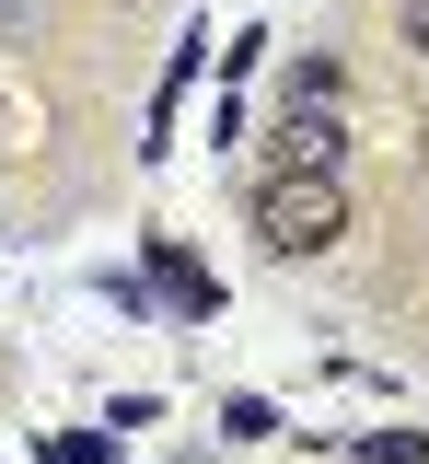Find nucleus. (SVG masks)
<instances>
[{
  "label": "nucleus",
  "mask_w": 429,
  "mask_h": 464,
  "mask_svg": "<svg viewBox=\"0 0 429 464\" xmlns=\"http://www.w3.org/2000/svg\"><path fill=\"white\" fill-rule=\"evenodd\" d=\"M151 279H163V302H175L186 325H209V314H221V279H209L186 244H151Z\"/></svg>",
  "instance_id": "7ed1b4c3"
},
{
  "label": "nucleus",
  "mask_w": 429,
  "mask_h": 464,
  "mask_svg": "<svg viewBox=\"0 0 429 464\" xmlns=\"http://www.w3.org/2000/svg\"><path fill=\"white\" fill-rule=\"evenodd\" d=\"M406 47H418V58H429V0H406Z\"/></svg>",
  "instance_id": "39448f33"
},
{
  "label": "nucleus",
  "mask_w": 429,
  "mask_h": 464,
  "mask_svg": "<svg viewBox=\"0 0 429 464\" xmlns=\"http://www.w3.org/2000/svg\"><path fill=\"white\" fill-rule=\"evenodd\" d=\"M337 151H348V140H337L325 105H291V116H279V174H337Z\"/></svg>",
  "instance_id": "f03ea898"
},
{
  "label": "nucleus",
  "mask_w": 429,
  "mask_h": 464,
  "mask_svg": "<svg viewBox=\"0 0 429 464\" xmlns=\"http://www.w3.org/2000/svg\"><path fill=\"white\" fill-rule=\"evenodd\" d=\"M47 464H70V453H47Z\"/></svg>",
  "instance_id": "423d86ee"
},
{
  "label": "nucleus",
  "mask_w": 429,
  "mask_h": 464,
  "mask_svg": "<svg viewBox=\"0 0 429 464\" xmlns=\"http://www.w3.org/2000/svg\"><path fill=\"white\" fill-rule=\"evenodd\" d=\"M255 232H267V256H325L348 232V186L337 174H267L255 186Z\"/></svg>",
  "instance_id": "f257e3e1"
},
{
  "label": "nucleus",
  "mask_w": 429,
  "mask_h": 464,
  "mask_svg": "<svg viewBox=\"0 0 429 464\" xmlns=\"http://www.w3.org/2000/svg\"><path fill=\"white\" fill-rule=\"evenodd\" d=\"M221 430H233V441H267V430H279V406H267V395H233V406H221Z\"/></svg>",
  "instance_id": "20e7f679"
}]
</instances>
